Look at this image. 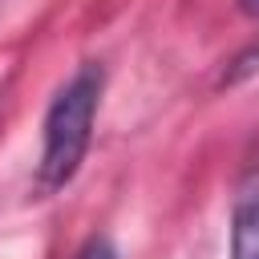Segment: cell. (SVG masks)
<instances>
[{
    "mask_svg": "<svg viewBox=\"0 0 259 259\" xmlns=\"http://www.w3.org/2000/svg\"><path fill=\"white\" fill-rule=\"evenodd\" d=\"M77 259H121L117 251H113V243L109 239H89L85 247H81V255Z\"/></svg>",
    "mask_w": 259,
    "mask_h": 259,
    "instance_id": "obj_3",
    "label": "cell"
},
{
    "mask_svg": "<svg viewBox=\"0 0 259 259\" xmlns=\"http://www.w3.org/2000/svg\"><path fill=\"white\" fill-rule=\"evenodd\" d=\"M231 259H259V170L243 182L231 210Z\"/></svg>",
    "mask_w": 259,
    "mask_h": 259,
    "instance_id": "obj_2",
    "label": "cell"
},
{
    "mask_svg": "<svg viewBox=\"0 0 259 259\" xmlns=\"http://www.w3.org/2000/svg\"><path fill=\"white\" fill-rule=\"evenodd\" d=\"M239 8H243L247 16H255V20H259V0H239Z\"/></svg>",
    "mask_w": 259,
    "mask_h": 259,
    "instance_id": "obj_4",
    "label": "cell"
},
{
    "mask_svg": "<svg viewBox=\"0 0 259 259\" xmlns=\"http://www.w3.org/2000/svg\"><path fill=\"white\" fill-rule=\"evenodd\" d=\"M97 97H101L97 65H81L57 89V97L45 113V146H40V166H36L40 190H61L81 170V158H85L89 134H93V117H97Z\"/></svg>",
    "mask_w": 259,
    "mask_h": 259,
    "instance_id": "obj_1",
    "label": "cell"
}]
</instances>
